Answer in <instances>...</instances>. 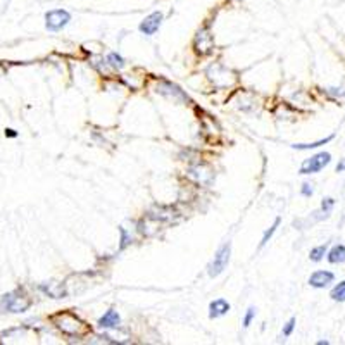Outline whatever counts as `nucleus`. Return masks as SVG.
Returning a JSON list of instances; mask_svg holds the SVG:
<instances>
[{"mask_svg": "<svg viewBox=\"0 0 345 345\" xmlns=\"http://www.w3.org/2000/svg\"><path fill=\"white\" fill-rule=\"evenodd\" d=\"M300 192H302L304 197H311V195L314 194V190H312V187H311L309 183H304L302 185V190H300Z\"/></svg>", "mask_w": 345, "mask_h": 345, "instance_id": "obj_21", "label": "nucleus"}, {"mask_svg": "<svg viewBox=\"0 0 345 345\" xmlns=\"http://www.w3.org/2000/svg\"><path fill=\"white\" fill-rule=\"evenodd\" d=\"M119 235H121V240H119V250H125L126 247L132 243V237L128 235V231L125 228H119Z\"/></svg>", "mask_w": 345, "mask_h": 345, "instance_id": "obj_17", "label": "nucleus"}, {"mask_svg": "<svg viewBox=\"0 0 345 345\" xmlns=\"http://www.w3.org/2000/svg\"><path fill=\"white\" fill-rule=\"evenodd\" d=\"M330 297H332L335 302H345V279H344V281H340L339 285L333 286Z\"/></svg>", "mask_w": 345, "mask_h": 345, "instance_id": "obj_13", "label": "nucleus"}, {"mask_svg": "<svg viewBox=\"0 0 345 345\" xmlns=\"http://www.w3.org/2000/svg\"><path fill=\"white\" fill-rule=\"evenodd\" d=\"M54 323L57 328L66 335H81L86 330L85 323L78 318V316L71 314V312H61V314L54 316Z\"/></svg>", "mask_w": 345, "mask_h": 345, "instance_id": "obj_1", "label": "nucleus"}, {"mask_svg": "<svg viewBox=\"0 0 345 345\" xmlns=\"http://www.w3.org/2000/svg\"><path fill=\"white\" fill-rule=\"evenodd\" d=\"M119 325H121V316H119L114 309H109L102 318L99 319L100 328H118Z\"/></svg>", "mask_w": 345, "mask_h": 345, "instance_id": "obj_9", "label": "nucleus"}, {"mask_svg": "<svg viewBox=\"0 0 345 345\" xmlns=\"http://www.w3.org/2000/svg\"><path fill=\"white\" fill-rule=\"evenodd\" d=\"M326 250H328V243H323V245H318V247H314V249H311V252H309L311 261H314V263H319V261L325 257Z\"/></svg>", "mask_w": 345, "mask_h": 345, "instance_id": "obj_14", "label": "nucleus"}, {"mask_svg": "<svg viewBox=\"0 0 345 345\" xmlns=\"http://www.w3.org/2000/svg\"><path fill=\"white\" fill-rule=\"evenodd\" d=\"M330 162H332V154H330V152H319V154L306 159V161L300 164L299 173L300 174H316L321 171V169H325Z\"/></svg>", "mask_w": 345, "mask_h": 345, "instance_id": "obj_3", "label": "nucleus"}, {"mask_svg": "<svg viewBox=\"0 0 345 345\" xmlns=\"http://www.w3.org/2000/svg\"><path fill=\"white\" fill-rule=\"evenodd\" d=\"M293 328H295V318H290L288 323L283 326V337H290V335H292Z\"/></svg>", "mask_w": 345, "mask_h": 345, "instance_id": "obj_19", "label": "nucleus"}, {"mask_svg": "<svg viewBox=\"0 0 345 345\" xmlns=\"http://www.w3.org/2000/svg\"><path fill=\"white\" fill-rule=\"evenodd\" d=\"M230 254H231V243L230 242L223 243V245L216 250L212 263H210L209 268H207V273H209L210 278H216V276H219L224 270H226L228 263H230Z\"/></svg>", "mask_w": 345, "mask_h": 345, "instance_id": "obj_2", "label": "nucleus"}, {"mask_svg": "<svg viewBox=\"0 0 345 345\" xmlns=\"http://www.w3.org/2000/svg\"><path fill=\"white\" fill-rule=\"evenodd\" d=\"M107 63L111 64L112 68L114 69H121L123 66H125V59H123L119 54H116V52H111L107 56Z\"/></svg>", "mask_w": 345, "mask_h": 345, "instance_id": "obj_16", "label": "nucleus"}, {"mask_svg": "<svg viewBox=\"0 0 345 345\" xmlns=\"http://www.w3.org/2000/svg\"><path fill=\"white\" fill-rule=\"evenodd\" d=\"M333 279H335V275L332 271L319 270L309 276V285L314 286V288H326L330 283H333Z\"/></svg>", "mask_w": 345, "mask_h": 345, "instance_id": "obj_7", "label": "nucleus"}, {"mask_svg": "<svg viewBox=\"0 0 345 345\" xmlns=\"http://www.w3.org/2000/svg\"><path fill=\"white\" fill-rule=\"evenodd\" d=\"M328 263H332V264L345 263V245L339 243V245L332 247V250L328 252Z\"/></svg>", "mask_w": 345, "mask_h": 345, "instance_id": "obj_10", "label": "nucleus"}, {"mask_svg": "<svg viewBox=\"0 0 345 345\" xmlns=\"http://www.w3.org/2000/svg\"><path fill=\"white\" fill-rule=\"evenodd\" d=\"M40 288H42L45 293H49L50 297H54V299H61V297L66 295V292H64L63 285H57V283H49V285H42Z\"/></svg>", "mask_w": 345, "mask_h": 345, "instance_id": "obj_11", "label": "nucleus"}, {"mask_svg": "<svg viewBox=\"0 0 345 345\" xmlns=\"http://www.w3.org/2000/svg\"><path fill=\"white\" fill-rule=\"evenodd\" d=\"M162 19H164V14H162L161 10H155V12L148 14V16L141 21L138 28H140V31L143 35L152 36L159 31V28H161V24H162Z\"/></svg>", "mask_w": 345, "mask_h": 345, "instance_id": "obj_6", "label": "nucleus"}, {"mask_svg": "<svg viewBox=\"0 0 345 345\" xmlns=\"http://www.w3.org/2000/svg\"><path fill=\"white\" fill-rule=\"evenodd\" d=\"M279 223H281V219H279V217H276V219H275V223H273V224H271V226H270V230H266V231H264V235H263V240H261V243H259V249H263V247L266 245V243L271 240V237H273V235H275V231H276V228L279 226Z\"/></svg>", "mask_w": 345, "mask_h": 345, "instance_id": "obj_15", "label": "nucleus"}, {"mask_svg": "<svg viewBox=\"0 0 345 345\" xmlns=\"http://www.w3.org/2000/svg\"><path fill=\"white\" fill-rule=\"evenodd\" d=\"M332 140H333V135H330L326 138H321V140H318V141H312V143H295V145H292V147L297 148V150H311V148H318V147H321V145H326Z\"/></svg>", "mask_w": 345, "mask_h": 345, "instance_id": "obj_12", "label": "nucleus"}, {"mask_svg": "<svg viewBox=\"0 0 345 345\" xmlns=\"http://www.w3.org/2000/svg\"><path fill=\"white\" fill-rule=\"evenodd\" d=\"M345 171V157L340 159L339 164H337V173H344Z\"/></svg>", "mask_w": 345, "mask_h": 345, "instance_id": "obj_22", "label": "nucleus"}, {"mask_svg": "<svg viewBox=\"0 0 345 345\" xmlns=\"http://www.w3.org/2000/svg\"><path fill=\"white\" fill-rule=\"evenodd\" d=\"M3 304H5L7 311L10 312H24L30 309L31 300L21 292H10L3 295Z\"/></svg>", "mask_w": 345, "mask_h": 345, "instance_id": "obj_5", "label": "nucleus"}, {"mask_svg": "<svg viewBox=\"0 0 345 345\" xmlns=\"http://www.w3.org/2000/svg\"><path fill=\"white\" fill-rule=\"evenodd\" d=\"M71 21V14L66 9H54L45 14V26L49 31H61Z\"/></svg>", "mask_w": 345, "mask_h": 345, "instance_id": "obj_4", "label": "nucleus"}, {"mask_svg": "<svg viewBox=\"0 0 345 345\" xmlns=\"http://www.w3.org/2000/svg\"><path fill=\"white\" fill-rule=\"evenodd\" d=\"M231 309L230 302L224 299H216L209 304V318H221V316L228 314Z\"/></svg>", "mask_w": 345, "mask_h": 345, "instance_id": "obj_8", "label": "nucleus"}, {"mask_svg": "<svg viewBox=\"0 0 345 345\" xmlns=\"http://www.w3.org/2000/svg\"><path fill=\"white\" fill-rule=\"evenodd\" d=\"M333 206H335V201H333L332 197H328V199H325V201L321 202V210H323L325 214H328L330 210L333 209Z\"/></svg>", "mask_w": 345, "mask_h": 345, "instance_id": "obj_20", "label": "nucleus"}, {"mask_svg": "<svg viewBox=\"0 0 345 345\" xmlns=\"http://www.w3.org/2000/svg\"><path fill=\"white\" fill-rule=\"evenodd\" d=\"M5 137L16 138V137H17V132H16V130H12V128H7V130H5Z\"/></svg>", "mask_w": 345, "mask_h": 345, "instance_id": "obj_23", "label": "nucleus"}, {"mask_svg": "<svg viewBox=\"0 0 345 345\" xmlns=\"http://www.w3.org/2000/svg\"><path fill=\"white\" fill-rule=\"evenodd\" d=\"M254 318H256V309H254V307H249L245 316H243V328H249L250 323L254 321Z\"/></svg>", "mask_w": 345, "mask_h": 345, "instance_id": "obj_18", "label": "nucleus"}]
</instances>
